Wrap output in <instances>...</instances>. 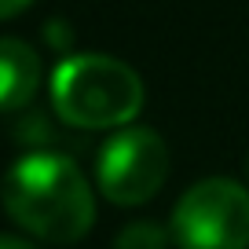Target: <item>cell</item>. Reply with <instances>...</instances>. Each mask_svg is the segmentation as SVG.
<instances>
[{"mask_svg":"<svg viewBox=\"0 0 249 249\" xmlns=\"http://www.w3.org/2000/svg\"><path fill=\"white\" fill-rule=\"evenodd\" d=\"M0 205L26 234L73 246L95 224V198L77 161L55 150H30L0 179Z\"/></svg>","mask_w":249,"mask_h":249,"instance_id":"cell-1","label":"cell"},{"mask_svg":"<svg viewBox=\"0 0 249 249\" xmlns=\"http://www.w3.org/2000/svg\"><path fill=\"white\" fill-rule=\"evenodd\" d=\"M143 77L114 55H70L52 73V107L73 128H124L143 110Z\"/></svg>","mask_w":249,"mask_h":249,"instance_id":"cell-2","label":"cell"},{"mask_svg":"<svg viewBox=\"0 0 249 249\" xmlns=\"http://www.w3.org/2000/svg\"><path fill=\"white\" fill-rule=\"evenodd\" d=\"M169 231L179 249H249V191L227 176L187 187Z\"/></svg>","mask_w":249,"mask_h":249,"instance_id":"cell-3","label":"cell"},{"mask_svg":"<svg viewBox=\"0 0 249 249\" xmlns=\"http://www.w3.org/2000/svg\"><path fill=\"white\" fill-rule=\"evenodd\" d=\"M169 169L172 158L161 136L143 124H124L114 128L95 158V183L114 205H143L165 187Z\"/></svg>","mask_w":249,"mask_h":249,"instance_id":"cell-4","label":"cell"},{"mask_svg":"<svg viewBox=\"0 0 249 249\" xmlns=\"http://www.w3.org/2000/svg\"><path fill=\"white\" fill-rule=\"evenodd\" d=\"M40 88V55L18 37H0V114L22 110Z\"/></svg>","mask_w":249,"mask_h":249,"instance_id":"cell-5","label":"cell"},{"mask_svg":"<svg viewBox=\"0 0 249 249\" xmlns=\"http://www.w3.org/2000/svg\"><path fill=\"white\" fill-rule=\"evenodd\" d=\"M169 246V231L150 220H136V224L121 227V234L114 238V249H165Z\"/></svg>","mask_w":249,"mask_h":249,"instance_id":"cell-6","label":"cell"},{"mask_svg":"<svg viewBox=\"0 0 249 249\" xmlns=\"http://www.w3.org/2000/svg\"><path fill=\"white\" fill-rule=\"evenodd\" d=\"M30 0H0V18H15Z\"/></svg>","mask_w":249,"mask_h":249,"instance_id":"cell-7","label":"cell"},{"mask_svg":"<svg viewBox=\"0 0 249 249\" xmlns=\"http://www.w3.org/2000/svg\"><path fill=\"white\" fill-rule=\"evenodd\" d=\"M0 249H40L26 238H15V234H0Z\"/></svg>","mask_w":249,"mask_h":249,"instance_id":"cell-8","label":"cell"},{"mask_svg":"<svg viewBox=\"0 0 249 249\" xmlns=\"http://www.w3.org/2000/svg\"><path fill=\"white\" fill-rule=\"evenodd\" d=\"M246 176H249V161H246Z\"/></svg>","mask_w":249,"mask_h":249,"instance_id":"cell-9","label":"cell"}]
</instances>
